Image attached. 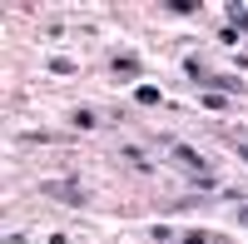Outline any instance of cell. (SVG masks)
Wrapping results in <instances>:
<instances>
[{
    "label": "cell",
    "mask_w": 248,
    "mask_h": 244,
    "mask_svg": "<svg viewBox=\"0 0 248 244\" xmlns=\"http://www.w3.org/2000/svg\"><path fill=\"white\" fill-rule=\"evenodd\" d=\"M179 244H218L209 229H189V234H179Z\"/></svg>",
    "instance_id": "9c48e42d"
},
{
    "label": "cell",
    "mask_w": 248,
    "mask_h": 244,
    "mask_svg": "<svg viewBox=\"0 0 248 244\" xmlns=\"http://www.w3.org/2000/svg\"><path fill=\"white\" fill-rule=\"evenodd\" d=\"M40 194H50L55 205H70V209H85V205H90V194H85V185H79V179H45V185H40Z\"/></svg>",
    "instance_id": "6da1fadb"
},
{
    "label": "cell",
    "mask_w": 248,
    "mask_h": 244,
    "mask_svg": "<svg viewBox=\"0 0 248 244\" xmlns=\"http://www.w3.org/2000/svg\"><path fill=\"white\" fill-rule=\"evenodd\" d=\"M70 125H75V130H94V125H99V115L79 105V110H70Z\"/></svg>",
    "instance_id": "5b68a950"
},
{
    "label": "cell",
    "mask_w": 248,
    "mask_h": 244,
    "mask_svg": "<svg viewBox=\"0 0 248 244\" xmlns=\"http://www.w3.org/2000/svg\"><path fill=\"white\" fill-rule=\"evenodd\" d=\"M169 159L189 174V179H199V174H209V159H203L199 150H189V145H179V139H169Z\"/></svg>",
    "instance_id": "7a4b0ae2"
},
{
    "label": "cell",
    "mask_w": 248,
    "mask_h": 244,
    "mask_svg": "<svg viewBox=\"0 0 248 244\" xmlns=\"http://www.w3.org/2000/svg\"><path fill=\"white\" fill-rule=\"evenodd\" d=\"M229 25H233V30H248V5L229 0Z\"/></svg>",
    "instance_id": "52a82bcc"
},
{
    "label": "cell",
    "mask_w": 248,
    "mask_h": 244,
    "mask_svg": "<svg viewBox=\"0 0 248 244\" xmlns=\"http://www.w3.org/2000/svg\"><path fill=\"white\" fill-rule=\"evenodd\" d=\"M134 100L139 105H164V90L159 85H134Z\"/></svg>",
    "instance_id": "8992f818"
},
{
    "label": "cell",
    "mask_w": 248,
    "mask_h": 244,
    "mask_svg": "<svg viewBox=\"0 0 248 244\" xmlns=\"http://www.w3.org/2000/svg\"><path fill=\"white\" fill-rule=\"evenodd\" d=\"M238 225H248V205H238Z\"/></svg>",
    "instance_id": "7c38bea8"
},
{
    "label": "cell",
    "mask_w": 248,
    "mask_h": 244,
    "mask_svg": "<svg viewBox=\"0 0 248 244\" xmlns=\"http://www.w3.org/2000/svg\"><path fill=\"white\" fill-rule=\"evenodd\" d=\"M124 159H129V165H134V170H154V165H149V159H144V150H139V145H124Z\"/></svg>",
    "instance_id": "ba28073f"
},
{
    "label": "cell",
    "mask_w": 248,
    "mask_h": 244,
    "mask_svg": "<svg viewBox=\"0 0 248 244\" xmlns=\"http://www.w3.org/2000/svg\"><path fill=\"white\" fill-rule=\"evenodd\" d=\"M109 70H114V75H139V55L114 50V55H109Z\"/></svg>",
    "instance_id": "277c9868"
},
{
    "label": "cell",
    "mask_w": 248,
    "mask_h": 244,
    "mask_svg": "<svg viewBox=\"0 0 248 244\" xmlns=\"http://www.w3.org/2000/svg\"><path fill=\"white\" fill-rule=\"evenodd\" d=\"M209 85H214V95H248V85H243L238 75H214L209 70Z\"/></svg>",
    "instance_id": "3957f363"
},
{
    "label": "cell",
    "mask_w": 248,
    "mask_h": 244,
    "mask_svg": "<svg viewBox=\"0 0 248 244\" xmlns=\"http://www.w3.org/2000/svg\"><path fill=\"white\" fill-rule=\"evenodd\" d=\"M50 70H55V75H75V60H65V55H55V60H50Z\"/></svg>",
    "instance_id": "8fae6325"
},
{
    "label": "cell",
    "mask_w": 248,
    "mask_h": 244,
    "mask_svg": "<svg viewBox=\"0 0 248 244\" xmlns=\"http://www.w3.org/2000/svg\"><path fill=\"white\" fill-rule=\"evenodd\" d=\"M164 5H169L174 15H194V10H199V0H164Z\"/></svg>",
    "instance_id": "30bf717a"
}]
</instances>
